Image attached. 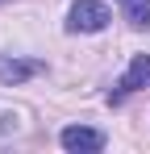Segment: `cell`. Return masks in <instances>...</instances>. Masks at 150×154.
I'll use <instances>...</instances> for the list:
<instances>
[{
	"mask_svg": "<svg viewBox=\"0 0 150 154\" xmlns=\"http://www.w3.org/2000/svg\"><path fill=\"white\" fill-rule=\"evenodd\" d=\"M142 88H150V54H133V63L121 75L117 92H108V104H121L129 92H142Z\"/></svg>",
	"mask_w": 150,
	"mask_h": 154,
	"instance_id": "cell-2",
	"label": "cell"
},
{
	"mask_svg": "<svg viewBox=\"0 0 150 154\" xmlns=\"http://www.w3.org/2000/svg\"><path fill=\"white\" fill-rule=\"evenodd\" d=\"M108 21H113V17H108V8H104L100 0H75L71 13H67V29H71V33H100Z\"/></svg>",
	"mask_w": 150,
	"mask_h": 154,
	"instance_id": "cell-1",
	"label": "cell"
},
{
	"mask_svg": "<svg viewBox=\"0 0 150 154\" xmlns=\"http://www.w3.org/2000/svg\"><path fill=\"white\" fill-rule=\"evenodd\" d=\"M0 4H4V0H0Z\"/></svg>",
	"mask_w": 150,
	"mask_h": 154,
	"instance_id": "cell-6",
	"label": "cell"
},
{
	"mask_svg": "<svg viewBox=\"0 0 150 154\" xmlns=\"http://www.w3.org/2000/svg\"><path fill=\"white\" fill-rule=\"evenodd\" d=\"M58 142H63V150H71V154H96V150H104V133H100V129H88V125H67L63 133H58Z\"/></svg>",
	"mask_w": 150,
	"mask_h": 154,
	"instance_id": "cell-3",
	"label": "cell"
},
{
	"mask_svg": "<svg viewBox=\"0 0 150 154\" xmlns=\"http://www.w3.org/2000/svg\"><path fill=\"white\" fill-rule=\"evenodd\" d=\"M121 4V13H125V21L133 29H146L150 25V0H117Z\"/></svg>",
	"mask_w": 150,
	"mask_h": 154,
	"instance_id": "cell-5",
	"label": "cell"
},
{
	"mask_svg": "<svg viewBox=\"0 0 150 154\" xmlns=\"http://www.w3.org/2000/svg\"><path fill=\"white\" fill-rule=\"evenodd\" d=\"M42 71H46L42 58H0V83L4 88H17V83L42 75Z\"/></svg>",
	"mask_w": 150,
	"mask_h": 154,
	"instance_id": "cell-4",
	"label": "cell"
}]
</instances>
